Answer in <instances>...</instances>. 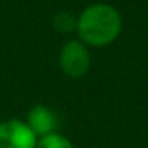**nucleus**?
Here are the masks:
<instances>
[{
    "instance_id": "f257e3e1",
    "label": "nucleus",
    "mask_w": 148,
    "mask_h": 148,
    "mask_svg": "<svg viewBox=\"0 0 148 148\" xmlns=\"http://www.w3.org/2000/svg\"><path fill=\"white\" fill-rule=\"evenodd\" d=\"M123 29L119 11L108 3H94L86 7L77 21L80 42L86 46L102 48L113 43Z\"/></svg>"
},
{
    "instance_id": "f03ea898",
    "label": "nucleus",
    "mask_w": 148,
    "mask_h": 148,
    "mask_svg": "<svg viewBox=\"0 0 148 148\" xmlns=\"http://www.w3.org/2000/svg\"><path fill=\"white\" fill-rule=\"evenodd\" d=\"M59 67L70 78L84 77L91 67V54L88 46L80 40L64 43L59 53Z\"/></svg>"
},
{
    "instance_id": "7ed1b4c3",
    "label": "nucleus",
    "mask_w": 148,
    "mask_h": 148,
    "mask_svg": "<svg viewBox=\"0 0 148 148\" xmlns=\"http://www.w3.org/2000/svg\"><path fill=\"white\" fill-rule=\"evenodd\" d=\"M38 137L26 121L18 118L0 123V148H37Z\"/></svg>"
},
{
    "instance_id": "20e7f679",
    "label": "nucleus",
    "mask_w": 148,
    "mask_h": 148,
    "mask_svg": "<svg viewBox=\"0 0 148 148\" xmlns=\"http://www.w3.org/2000/svg\"><path fill=\"white\" fill-rule=\"evenodd\" d=\"M26 123L32 129L34 134L40 138L53 134V132H58L59 116L51 107L45 105V103H35L27 112Z\"/></svg>"
},
{
    "instance_id": "39448f33",
    "label": "nucleus",
    "mask_w": 148,
    "mask_h": 148,
    "mask_svg": "<svg viewBox=\"0 0 148 148\" xmlns=\"http://www.w3.org/2000/svg\"><path fill=\"white\" fill-rule=\"evenodd\" d=\"M37 148H75L73 143L65 135L59 132H53L49 135L40 137L37 142Z\"/></svg>"
},
{
    "instance_id": "423d86ee",
    "label": "nucleus",
    "mask_w": 148,
    "mask_h": 148,
    "mask_svg": "<svg viewBox=\"0 0 148 148\" xmlns=\"http://www.w3.org/2000/svg\"><path fill=\"white\" fill-rule=\"evenodd\" d=\"M77 21L78 18H75L72 13L62 11V13H58L53 18V26L61 34H70L73 30H77Z\"/></svg>"
}]
</instances>
